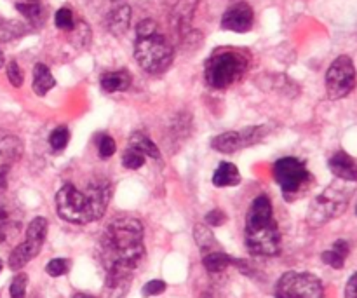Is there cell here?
<instances>
[{
	"instance_id": "obj_1",
	"label": "cell",
	"mask_w": 357,
	"mask_h": 298,
	"mask_svg": "<svg viewBox=\"0 0 357 298\" xmlns=\"http://www.w3.org/2000/svg\"><path fill=\"white\" fill-rule=\"evenodd\" d=\"M145 257L143 225L135 216H117L101 237V260L107 278H132Z\"/></svg>"
},
{
	"instance_id": "obj_2",
	"label": "cell",
	"mask_w": 357,
	"mask_h": 298,
	"mask_svg": "<svg viewBox=\"0 0 357 298\" xmlns=\"http://www.w3.org/2000/svg\"><path fill=\"white\" fill-rule=\"evenodd\" d=\"M112 199V187L103 181H93L86 192L73 184H65L56 194V211L59 218L75 225H87L103 218Z\"/></svg>"
},
{
	"instance_id": "obj_3",
	"label": "cell",
	"mask_w": 357,
	"mask_h": 298,
	"mask_svg": "<svg viewBox=\"0 0 357 298\" xmlns=\"http://www.w3.org/2000/svg\"><path fill=\"white\" fill-rule=\"evenodd\" d=\"M244 243L250 253L257 257H275L281 253V232L268 195L260 194L251 202L244 225Z\"/></svg>"
},
{
	"instance_id": "obj_4",
	"label": "cell",
	"mask_w": 357,
	"mask_h": 298,
	"mask_svg": "<svg viewBox=\"0 0 357 298\" xmlns=\"http://www.w3.org/2000/svg\"><path fill=\"white\" fill-rule=\"evenodd\" d=\"M250 68V56L239 49H218L204 65V80L213 89H227L239 82Z\"/></svg>"
},
{
	"instance_id": "obj_5",
	"label": "cell",
	"mask_w": 357,
	"mask_h": 298,
	"mask_svg": "<svg viewBox=\"0 0 357 298\" xmlns=\"http://www.w3.org/2000/svg\"><path fill=\"white\" fill-rule=\"evenodd\" d=\"M354 188L347 185V181H335L328 188H324L319 195L312 199L307 213V223L310 227H323L330 220L338 218L347 209L349 201L352 198Z\"/></svg>"
},
{
	"instance_id": "obj_6",
	"label": "cell",
	"mask_w": 357,
	"mask_h": 298,
	"mask_svg": "<svg viewBox=\"0 0 357 298\" xmlns=\"http://www.w3.org/2000/svg\"><path fill=\"white\" fill-rule=\"evenodd\" d=\"M173 54L171 44L159 31L136 37L135 58L146 73L166 72L173 61Z\"/></svg>"
},
{
	"instance_id": "obj_7",
	"label": "cell",
	"mask_w": 357,
	"mask_h": 298,
	"mask_svg": "<svg viewBox=\"0 0 357 298\" xmlns=\"http://www.w3.org/2000/svg\"><path fill=\"white\" fill-rule=\"evenodd\" d=\"M272 174L281 187L286 201H293L303 191H307L312 181V174L307 170L305 163L296 157H282L272 166Z\"/></svg>"
},
{
	"instance_id": "obj_8",
	"label": "cell",
	"mask_w": 357,
	"mask_h": 298,
	"mask_svg": "<svg viewBox=\"0 0 357 298\" xmlns=\"http://www.w3.org/2000/svg\"><path fill=\"white\" fill-rule=\"evenodd\" d=\"M47 229L49 223L47 220L37 216L30 222L26 229V239L21 244H17L9 255V269L10 271L17 272L28 264V262L33 260L38 253H40L42 246L45 243V237H47Z\"/></svg>"
},
{
	"instance_id": "obj_9",
	"label": "cell",
	"mask_w": 357,
	"mask_h": 298,
	"mask_svg": "<svg viewBox=\"0 0 357 298\" xmlns=\"http://www.w3.org/2000/svg\"><path fill=\"white\" fill-rule=\"evenodd\" d=\"M275 298H324L323 283L310 272H286L275 285Z\"/></svg>"
},
{
	"instance_id": "obj_10",
	"label": "cell",
	"mask_w": 357,
	"mask_h": 298,
	"mask_svg": "<svg viewBox=\"0 0 357 298\" xmlns=\"http://www.w3.org/2000/svg\"><path fill=\"white\" fill-rule=\"evenodd\" d=\"M356 66L349 56L342 54L335 59L326 72V93L330 100H342L356 87Z\"/></svg>"
},
{
	"instance_id": "obj_11",
	"label": "cell",
	"mask_w": 357,
	"mask_h": 298,
	"mask_svg": "<svg viewBox=\"0 0 357 298\" xmlns=\"http://www.w3.org/2000/svg\"><path fill=\"white\" fill-rule=\"evenodd\" d=\"M271 133L267 126H251L241 131H227L211 140V147L220 154H236L246 147L260 143Z\"/></svg>"
},
{
	"instance_id": "obj_12",
	"label": "cell",
	"mask_w": 357,
	"mask_h": 298,
	"mask_svg": "<svg viewBox=\"0 0 357 298\" xmlns=\"http://www.w3.org/2000/svg\"><path fill=\"white\" fill-rule=\"evenodd\" d=\"M23 211L13 199L0 194V243L13 239L21 229Z\"/></svg>"
},
{
	"instance_id": "obj_13",
	"label": "cell",
	"mask_w": 357,
	"mask_h": 298,
	"mask_svg": "<svg viewBox=\"0 0 357 298\" xmlns=\"http://www.w3.org/2000/svg\"><path fill=\"white\" fill-rule=\"evenodd\" d=\"M253 21L255 13L251 6H248L246 2H237L230 6L223 14L222 28L223 30L236 31V33H246L253 27Z\"/></svg>"
},
{
	"instance_id": "obj_14",
	"label": "cell",
	"mask_w": 357,
	"mask_h": 298,
	"mask_svg": "<svg viewBox=\"0 0 357 298\" xmlns=\"http://www.w3.org/2000/svg\"><path fill=\"white\" fill-rule=\"evenodd\" d=\"M328 167L338 180L347 181V184L357 181V163L349 154L335 152L328 161Z\"/></svg>"
},
{
	"instance_id": "obj_15",
	"label": "cell",
	"mask_w": 357,
	"mask_h": 298,
	"mask_svg": "<svg viewBox=\"0 0 357 298\" xmlns=\"http://www.w3.org/2000/svg\"><path fill=\"white\" fill-rule=\"evenodd\" d=\"M129 23H131V7H129L128 3H119V6H115L114 9L107 14V21H105L107 30L110 31V33H114L115 37L124 35L126 31H128Z\"/></svg>"
},
{
	"instance_id": "obj_16",
	"label": "cell",
	"mask_w": 357,
	"mask_h": 298,
	"mask_svg": "<svg viewBox=\"0 0 357 298\" xmlns=\"http://www.w3.org/2000/svg\"><path fill=\"white\" fill-rule=\"evenodd\" d=\"M132 77L128 70H114V72H105L100 79V86L105 93H121L131 87Z\"/></svg>"
},
{
	"instance_id": "obj_17",
	"label": "cell",
	"mask_w": 357,
	"mask_h": 298,
	"mask_svg": "<svg viewBox=\"0 0 357 298\" xmlns=\"http://www.w3.org/2000/svg\"><path fill=\"white\" fill-rule=\"evenodd\" d=\"M241 180H243V177H241L236 164L232 163H220L215 173H213V185L220 188L237 187L241 184Z\"/></svg>"
},
{
	"instance_id": "obj_18",
	"label": "cell",
	"mask_w": 357,
	"mask_h": 298,
	"mask_svg": "<svg viewBox=\"0 0 357 298\" xmlns=\"http://www.w3.org/2000/svg\"><path fill=\"white\" fill-rule=\"evenodd\" d=\"M23 142L16 135L0 133V157H3L9 163H16V161H20L23 157Z\"/></svg>"
},
{
	"instance_id": "obj_19",
	"label": "cell",
	"mask_w": 357,
	"mask_h": 298,
	"mask_svg": "<svg viewBox=\"0 0 357 298\" xmlns=\"http://www.w3.org/2000/svg\"><path fill=\"white\" fill-rule=\"evenodd\" d=\"M349 253H351V246H349L347 241L338 239L335 241L333 246H331L330 250H326L323 255H321V258H323L324 264L330 265V267L342 269L345 265V260H347Z\"/></svg>"
},
{
	"instance_id": "obj_20",
	"label": "cell",
	"mask_w": 357,
	"mask_h": 298,
	"mask_svg": "<svg viewBox=\"0 0 357 298\" xmlns=\"http://www.w3.org/2000/svg\"><path fill=\"white\" fill-rule=\"evenodd\" d=\"M56 86V80L52 77L51 70L44 63H37L33 66V91L38 96H45L52 87Z\"/></svg>"
},
{
	"instance_id": "obj_21",
	"label": "cell",
	"mask_w": 357,
	"mask_h": 298,
	"mask_svg": "<svg viewBox=\"0 0 357 298\" xmlns=\"http://www.w3.org/2000/svg\"><path fill=\"white\" fill-rule=\"evenodd\" d=\"M236 264V258H232L230 255H227L225 251H213V253H208L202 257V265L208 272L211 274H220V272L227 271L230 265Z\"/></svg>"
},
{
	"instance_id": "obj_22",
	"label": "cell",
	"mask_w": 357,
	"mask_h": 298,
	"mask_svg": "<svg viewBox=\"0 0 357 298\" xmlns=\"http://www.w3.org/2000/svg\"><path fill=\"white\" fill-rule=\"evenodd\" d=\"M194 237H195V243H197L199 250L202 251V257L208 253H213V251L222 250L218 244V241H216L215 236H213L211 229H209L206 223H197V225H195Z\"/></svg>"
},
{
	"instance_id": "obj_23",
	"label": "cell",
	"mask_w": 357,
	"mask_h": 298,
	"mask_svg": "<svg viewBox=\"0 0 357 298\" xmlns=\"http://www.w3.org/2000/svg\"><path fill=\"white\" fill-rule=\"evenodd\" d=\"M129 147L138 152H142L145 157H152V159H159L160 152L157 149L155 143L149 138L146 135H143L142 131H136L129 136Z\"/></svg>"
},
{
	"instance_id": "obj_24",
	"label": "cell",
	"mask_w": 357,
	"mask_h": 298,
	"mask_svg": "<svg viewBox=\"0 0 357 298\" xmlns=\"http://www.w3.org/2000/svg\"><path fill=\"white\" fill-rule=\"evenodd\" d=\"M16 9L20 10L21 14H23L24 17H26L30 23L33 24H42L44 23V9H42V6L38 2H26V3H16Z\"/></svg>"
},
{
	"instance_id": "obj_25",
	"label": "cell",
	"mask_w": 357,
	"mask_h": 298,
	"mask_svg": "<svg viewBox=\"0 0 357 298\" xmlns=\"http://www.w3.org/2000/svg\"><path fill=\"white\" fill-rule=\"evenodd\" d=\"M68 140H70V131L66 126H58L54 131L49 135V145L54 152H61V150L66 149L68 145Z\"/></svg>"
},
{
	"instance_id": "obj_26",
	"label": "cell",
	"mask_w": 357,
	"mask_h": 298,
	"mask_svg": "<svg viewBox=\"0 0 357 298\" xmlns=\"http://www.w3.org/2000/svg\"><path fill=\"white\" fill-rule=\"evenodd\" d=\"M54 23L59 30H65V31H73V28L77 27L75 17H73V13L68 9V7H61V9L56 10Z\"/></svg>"
},
{
	"instance_id": "obj_27",
	"label": "cell",
	"mask_w": 357,
	"mask_h": 298,
	"mask_svg": "<svg viewBox=\"0 0 357 298\" xmlns=\"http://www.w3.org/2000/svg\"><path fill=\"white\" fill-rule=\"evenodd\" d=\"M145 161L146 157L143 156L142 152H138V150L131 149V147L122 154V164H124V167H128V170L131 171H136L139 170V167H143Z\"/></svg>"
},
{
	"instance_id": "obj_28",
	"label": "cell",
	"mask_w": 357,
	"mask_h": 298,
	"mask_svg": "<svg viewBox=\"0 0 357 298\" xmlns=\"http://www.w3.org/2000/svg\"><path fill=\"white\" fill-rule=\"evenodd\" d=\"M98 154H100L101 159H110L112 156L117 150V143L112 138L110 135H100L98 136Z\"/></svg>"
},
{
	"instance_id": "obj_29",
	"label": "cell",
	"mask_w": 357,
	"mask_h": 298,
	"mask_svg": "<svg viewBox=\"0 0 357 298\" xmlns=\"http://www.w3.org/2000/svg\"><path fill=\"white\" fill-rule=\"evenodd\" d=\"M26 286H28V276L26 274H16L10 281L9 293L10 298H26Z\"/></svg>"
},
{
	"instance_id": "obj_30",
	"label": "cell",
	"mask_w": 357,
	"mask_h": 298,
	"mask_svg": "<svg viewBox=\"0 0 357 298\" xmlns=\"http://www.w3.org/2000/svg\"><path fill=\"white\" fill-rule=\"evenodd\" d=\"M70 271V262L65 260V258H52L51 262H47L45 265V272L51 278H61L66 272Z\"/></svg>"
},
{
	"instance_id": "obj_31",
	"label": "cell",
	"mask_w": 357,
	"mask_h": 298,
	"mask_svg": "<svg viewBox=\"0 0 357 298\" xmlns=\"http://www.w3.org/2000/svg\"><path fill=\"white\" fill-rule=\"evenodd\" d=\"M166 288H167V286H166V283H164V281H160V279H152V281H149L145 286H143L142 295L145 298L157 297V295H160V293L166 292Z\"/></svg>"
},
{
	"instance_id": "obj_32",
	"label": "cell",
	"mask_w": 357,
	"mask_h": 298,
	"mask_svg": "<svg viewBox=\"0 0 357 298\" xmlns=\"http://www.w3.org/2000/svg\"><path fill=\"white\" fill-rule=\"evenodd\" d=\"M7 79L14 87H21V84H23V72L16 61H10L7 65Z\"/></svg>"
},
{
	"instance_id": "obj_33",
	"label": "cell",
	"mask_w": 357,
	"mask_h": 298,
	"mask_svg": "<svg viewBox=\"0 0 357 298\" xmlns=\"http://www.w3.org/2000/svg\"><path fill=\"white\" fill-rule=\"evenodd\" d=\"M227 222V215L225 211H222V209H211V211L206 215V225L208 227H222L225 225Z\"/></svg>"
},
{
	"instance_id": "obj_34",
	"label": "cell",
	"mask_w": 357,
	"mask_h": 298,
	"mask_svg": "<svg viewBox=\"0 0 357 298\" xmlns=\"http://www.w3.org/2000/svg\"><path fill=\"white\" fill-rule=\"evenodd\" d=\"M345 298H357V272L345 285Z\"/></svg>"
},
{
	"instance_id": "obj_35",
	"label": "cell",
	"mask_w": 357,
	"mask_h": 298,
	"mask_svg": "<svg viewBox=\"0 0 357 298\" xmlns=\"http://www.w3.org/2000/svg\"><path fill=\"white\" fill-rule=\"evenodd\" d=\"M7 177H9V166L3 164V166H0V191L7 188Z\"/></svg>"
},
{
	"instance_id": "obj_36",
	"label": "cell",
	"mask_w": 357,
	"mask_h": 298,
	"mask_svg": "<svg viewBox=\"0 0 357 298\" xmlns=\"http://www.w3.org/2000/svg\"><path fill=\"white\" fill-rule=\"evenodd\" d=\"M73 298H94V297H91V295H87V293H77L75 297Z\"/></svg>"
},
{
	"instance_id": "obj_37",
	"label": "cell",
	"mask_w": 357,
	"mask_h": 298,
	"mask_svg": "<svg viewBox=\"0 0 357 298\" xmlns=\"http://www.w3.org/2000/svg\"><path fill=\"white\" fill-rule=\"evenodd\" d=\"M3 66V52H2V49H0V68H2Z\"/></svg>"
},
{
	"instance_id": "obj_38",
	"label": "cell",
	"mask_w": 357,
	"mask_h": 298,
	"mask_svg": "<svg viewBox=\"0 0 357 298\" xmlns=\"http://www.w3.org/2000/svg\"><path fill=\"white\" fill-rule=\"evenodd\" d=\"M201 298H213V297H211V293H202Z\"/></svg>"
},
{
	"instance_id": "obj_39",
	"label": "cell",
	"mask_w": 357,
	"mask_h": 298,
	"mask_svg": "<svg viewBox=\"0 0 357 298\" xmlns=\"http://www.w3.org/2000/svg\"><path fill=\"white\" fill-rule=\"evenodd\" d=\"M0 271H2V262H0Z\"/></svg>"
},
{
	"instance_id": "obj_40",
	"label": "cell",
	"mask_w": 357,
	"mask_h": 298,
	"mask_svg": "<svg viewBox=\"0 0 357 298\" xmlns=\"http://www.w3.org/2000/svg\"><path fill=\"white\" fill-rule=\"evenodd\" d=\"M356 215H357V204H356Z\"/></svg>"
},
{
	"instance_id": "obj_41",
	"label": "cell",
	"mask_w": 357,
	"mask_h": 298,
	"mask_svg": "<svg viewBox=\"0 0 357 298\" xmlns=\"http://www.w3.org/2000/svg\"><path fill=\"white\" fill-rule=\"evenodd\" d=\"M30 2H37V0H30Z\"/></svg>"
}]
</instances>
